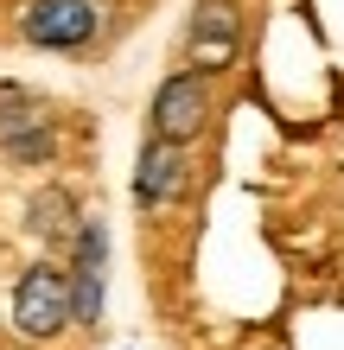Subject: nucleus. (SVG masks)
I'll return each mask as SVG.
<instances>
[{
    "instance_id": "1",
    "label": "nucleus",
    "mask_w": 344,
    "mask_h": 350,
    "mask_svg": "<svg viewBox=\"0 0 344 350\" xmlns=\"http://www.w3.org/2000/svg\"><path fill=\"white\" fill-rule=\"evenodd\" d=\"M64 325H70V280H64V267H51V261L26 267L19 286H13V332L32 338V344H51Z\"/></svg>"
},
{
    "instance_id": "2",
    "label": "nucleus",
    "mask_w": 344,
    "mask_h": 350,
    "mask_svg": "<svg viewBox=\"0 0 344 350\" xmlns=\"http://www.w3.org/2000/svg\"><path fill=\"white\" fill-rule=\"evenodd\" d=\"M103 32V0H26L19 7V38L38 51H83Z\"/></svg>"
},
{
    "instance_id": "3",
    "label": "nucleus",
    "mask_w": 344,
    "mask_h": 350,
    "mask_svg": "<svg viewBox=\"0 0 344 350\" xmlns=\"http://www.w3.org/2000/svg\"><path fill=\"white\" fill-rule=\"evenodd\" d=\"M147 128H153V140H166V147H191V140L211 128V77L172 70L166 83H159V96H153Z\"/></svg>"
},
{
    "instance_id": "4",
    "label": "nucleus",
    "mask_w": 344,
    "mask_h": 350,
    "mask_svg": "<svg viewBox=\"0 0 344 350\" xmlns=\"http://www.w3.org/2000/svg\"><path fill=\"white\" fill-rule=\"evenodd\" d=\"M103 261H109V230L103 217H83L70 236V325H96L103 319Z\"/></svg>"
},
{
    "instance_id": "5",
    "label": "nucleus",
    "mask_w": 344,
    "mask_h": 350,
    "mask_svg": "<svg viewBox=\"0 0 344 350\" xmlns=\"http://www.w3.org/2000/svg\"><path fill=\"white\" fill-rule=\"evenodd\" d=\"M185 51H191L198 77L236 64V51H242V13H236V0H198L191 26H185Z\"/></svg>"
},
{
    "instance_id": "6",
    "label": "nucleus",
    "mask_w": 344,
    "mask_h": 350,
    "mask_svg": "<svg viewBox=\"0 0 344 350\" xmlns=\"http://www.w3.org/2000/svg\"><path fill=\"white\" fill-rule=\"evenodd\" d=\"M0 147L19 166H51L57 159V128H51L45 102H32L19 90H0Z\"/></svg>"
},
{
    "instance_id": "7",
    "label": "nucleus",
    "mask_w": 344,
    "mask_h": 350,
    "mask_svg": "<svg viewBox=\"0 0 344 350\" xmlns=\"http://www.w3.org/2000/svg\"><path fill=\"white\" fill-rule=\"evenodd\" d=\"M185 185V147H166V140H147L134 159V204L140 211H166Z\"/></svg>"
},
{
    "instance_id": "8",
    "label": "nucleus",
    "mask_w": 344,
    "mask_h": 350,
    "mask_svg": "<svg viewBox=\"0 0 344 350\" xmlns=\"http://www.w3.org/2000/svg\"><path fill=\"white\" fill-rule=\"evenodd\" d=\"M26 223H32V236H45V242H70L83 217H77V198L64 185H45V191L26 204Z\"/></svg>"
}]
</instances>
